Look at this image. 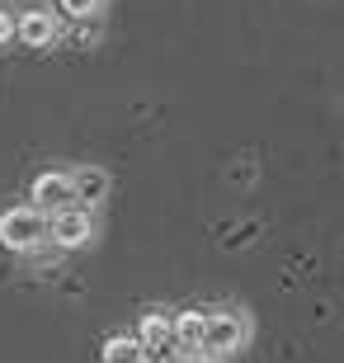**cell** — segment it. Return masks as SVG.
<instances>
[{"label": "cell", "instance_id": "1", "mask_svg": "<svg viewBox=\"0 0 344 363\" xmlns=\"http://www.w3.org/2000/svg\"><path fill=\"white\" fill-rule=\"evenodd\" d=\"M48 241V213H38L33 203L28 208H5L0 213V245L14 255H28Z\"/></svg>", "mask_w": 344, "mask_h": 363}, {"label": "cell", "instance_id": "2", "mask_svg": "<svg viewBox=\"0 0 344 363\" xmlns=\"http://www.w3.org/2000/svg\"><path fill=\"white\" fill-rule=\"evenodd\" d=\"M48 241H52L57 250H80V245H90L94 241V217H90V208L71 203V208L52 213V217H48Z\"/></svg>", "mask_w": 344, "mask_h": 363}, {"label": "cell", "instance_id": "3", "mask_svg": "<svg viewBox=\"0 0 344 363\" xmlns=\"http://www.w3.org/2000/svg\"><path fill=\"white\" fill-rule=\"evenodd\" d=\"M203 350L208 354H236L250 340V325L240 311H203Z\"/></svg>", "mask_w": 344, "mask_h": 363}, {"label": "cell", "instance_id": "4", "mask_svg": "<svg viewBox=\"0 0 344 363\" xmlns=\"http://www.w3.org/2000/svg\"><path fill=\"white\" fill-rule=\"evenodd\" d=\"M76 203V194H71V175L67 170H43L38 179H33V208L38 213H62V208H71Z\"/></svg>", "mask_w": 344, "mask_h": 363}, {"label": "cell", "instance_id": "5", "mask_svg": "<svg viewBox=\"0 0 344 363\" xmlns=\"http://www.w3.org/2000/svg\"><path fill=\"white\" fill-rule=\"evenodd\" d=\"M57 33H62V24H57L52 10H24L14 19V38L24 43V48H52Z\"/></svg>", "mask_w": 344, "mask_h": 363}, {"label": "cell", "instance_id": "6", "mask_svg": "<svg viewBox=\"0 0 344 363\" xmlns=\"http://www.w3.org/2000/svg\"><path fill=\"white\" fill-rule=\"evenodd\" d=\"M67 175H71V194H76L80 208H99V203L109 199V189H113L109 170H99V165H76Z\"/></svg>", "mask_w": 344, "mask_h": 363}, {"label": "cell", "instance_id": "7", "mask_svg": "<svg viewBox=\"0 0 344 363\" xmlns=\"http://www.w3.org/2000/svg\"><path fill=\"white\" fill-rule=\"evenodd\" d=\"M137 340H142V350H170L174 345V330H170V316L165 311H146L142 321H137Z\"/></svg>", "mask_w": 344, "mask_h": 363}, {"label": "cell", "instance_id": "8", "mask_svg": "<svg viewBox=\"0 0 344 363\" xmlns=\"http://www.w3.org/2000/svg\"><path fill=\"white\" fill-rule=\"evenodd\" d=\"M203 311H179L170 321V330H174V345H179V354H189V350H203Z\"/></svg>", "mask_w": 344, "mask_h": 363}, {"label": "cell", "instance_id": "9", "mask_svg": "<svg viewBox=\"0 0 344 363\" xmlns=\"http://www.w3.org/2000/svg\"><path fill=\"white\" fill-rule=\"evenodd\" d=\"M137 354H142V340L137 335H109L104 350H99V359L104 363H133Z\"/></svg>", "mask_w": 344, "mask_h": 363}, {"label": "cell", "instance_id": "10", "mask_svg": "<svg viewBox=\"0 0 344 363\" xmlns=\"http://www.w3.org/2000/svg\"><path fill=\"white\" fill-rule=\"evenodd\" d=\"M57 10L67 14V19H90L99 10V0H57Z\"/></svg>", "mask_w": 344, "mask_h": 363}, {"label": "cell", "instance_id": "11", "mask_svg": "<svg viewBox=\"0 0 344 363\" xmlns=\"http://www.w3.org/2000/svg\"><path fill=\"white\" fill-rule=\"evenodd\" d=\"M10 38H14V14H10V10H0V48H5Z\"/></svg>", "mask_w": 344, "mask_h": 363}, {"label": "cell", "instance_id": "12", "mask_svg": "<svg viewBox=\"0 0 344 363\" xmlns=\"http://www.w3.org/2000/svg\"><path fill=\"white\" fill-rule=\"evenodd\" d=\"M179 354V350H174ZM179 363H217V354H208V350H189V354H179Z\"/></svg>", "mask_w": 344, "mask_h": 363}]
</instances>
